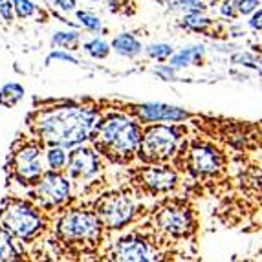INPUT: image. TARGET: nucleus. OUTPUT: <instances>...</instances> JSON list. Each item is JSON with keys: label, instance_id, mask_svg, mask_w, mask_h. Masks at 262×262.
I'll return each instance as SVG.
<instances>
[{"label": "nucleus", "instance_id": "nucleus-1", "mask_svg": "<svg viewBox=\"0 0 262 262\" xmlns=\"http://www.w3.org/2000/svg\"><path fill=\"white\" fill-rule=\"evenodd\" d=\"M99 119V110L96 106L59 101L31 110L28 114V130L46 147L59 145L64 149H74L92 138Z\"/></svg>", "mask_w": 262, "mask_h": 262}, {"label": "nucleus", "instance_id": "nucleus-2", "mask_svg": "<svg viewBox=\"0 0 262 262\" xmlns=\"http://www.w3.org/2000/svg\"><path fill=\"white\" fill-rule=\"evenodd\" d=\"M90 140L99 154L112 162L127 163L140 149L141 128L123 114H108L97 121Z\"/></svg>", "mask_w": 262, "mask_h": 262}, {"label": "nucleus", "instance_id": "nucleus-3", "mask_svg": "<svg viewBox=\"0 0 262 262\" xmlns=\"http://www.w3.org/2000/svg\"><path fill=\"white\" fill-rule=\"evenodd\" d=\"M103 222L96 211L66 209L55 220L53 238L64 253H88L99 246L103 236Z\"/></svg>", "mask_w": 262, "mask_h": 262}, {"label": "nucleus", "instance_id": "nucleus-4", "mask_svg": "<svg viewBox=\"0 0 262 262\" xmlns=\"http://www.w3.org/2000/svg\"><path fill=\"white\" fill-rule=\"evenodd\" d=\"M0 226L18 242L31 244L50 229L52 216L30 196H6L0 202Z\"/></svg>", "mask_w": 262, "mask_h": 262}, {"label": "nucleus", "instance_id": "nucleus-5", "mask_svg": "<svg viewBox=\"0 0 262 262\" xmlns=\"http://www.w3.org/2000/svg\"><path fill=\"white\" fill-rule=\"evenodd\" d=\"M46 145L35 136H18L11 143L9 149L8 163V180L17 182L20 187L28 191L30 187L39 182L40 176L46 172L44 163H46Z\"/></svg>", "mask_w": 262, "mask_h": 262}, {"label": "nucleus", "instance_id": "nucleus-6", "mask_svg": "<svg viewBox=\"0 0 262 262\" xmlns=\"http://www.w3.org/2000/svg\"><path fill=\"white\" fill-rule=\"evenodd\" d=\"M72 192V180L66 170H46L33 187L28 189V196L35 200L42 209L59 211L68 204Z\"/></svg>", "mask_w": 262, "mask_h": 262}, {"label": "nucleus", "instance_id": "nucleus-7", "mask_svg": "<svg viewBox=\"0 0 262 262\" xmlns=\"http://www.w3.org/2000/svg\"><path fill=\"white\" fill-rule=\"evenodd\" d=\"M178 132L174 127L167 125H154L147 128L145 134L141 136L140 141V158L147 163H160L165 162L167 158L174 154L178 147Z\"/></svg>", "mask_w": 262, "mask_h": 262}, {"label": "nucleus", "instance_id": "nucleus-8", "mask_svg": "<svg viewBox=\"0 0 262 262\" xmlns=\"http://www.w3.org/2000/svg\"><path fill=\"white\" fill-rule=\"evenodd\" d=\"M97 216L101 219L105 229H121L127 226L136 214V206L132 198L123 192H112L106 196L99 198L96 204Z\"/></svg>", "mask_w": 262, "mask_h": 262}, {"label": "nucleus", "instance_id": "nucleus-9", "mask_svg": "<svg viewBox=\"0 0 262 262\" xmlns=\"http://www.w3.org/2000/svg\"><path fill=\"white\" fill-rule=\"evenodd\" d=\"M101 170V158L92 147H74L68 154L66 174L75 184L92 182Z\"/></svg>", "mask_w": 262, "mask_h": 262}, {"label": "nucleus", "instance_id": "nucleus-10", "mask_svg": "<svg viewBox=\"0 0 262 262\" xmlns=\"http://www.w3.org/2000/svg\"><path fill=\"white\" fill-rule=\"evenodd\" d=\"M156 224L162 231H165L169 236H174V238L187 236L192 229V220L189 211L174 206L160 211V214L156 216Z\"/></svg>", "mask_w": 262, "mask_h": 262}, {"label": "nucleus", "instance_id": "nucleus-11", "mask_svg": "<svg viewBox=\"0 0 262 262\" xmlns=\"http://www.w3.org/2000/svg\"><path fill=\"white\" fill-rule=\"evenodd\" d=\"M110 253H112V258H116V260L147 262L154 258L147 241L140 235H128L119 238Z\"/></svg>", "mask_w": 262, "mask_h": 262}, {"label": "nucleus", "instance_id": "nucleus-12", "mask_svg": "<svg viewBox=\"0 0 262 262\" xmlns=\"http://www.w3.org/2000/svg\"><path fill=\"white\" fill-rule=\"evenodd\" d=\"M132 112L141 119V121H182L187 118V112L176 106L162 105V103H145V105L134 106Z\"/></svg>", "mask_w": 262, "mask_h": 262}, {"label": "nucleus", "instance_id": "nucleus-13", "mask_svg": "<svg viewBox=\"0 0 262 262\" xmlns=\"http://www.w3.org/2000/svg\"><path fill=\"white\" fill-rule=\"evenodd\" d=\"M189 165L196 174H214L222 167V158L213 147L198 145V147L191 149Z\"/></svg>", "mask_w": 262, "mask_h": 262}, {"label": "nucleus", "instance_id": "nucleus-14", "mask_svg": "<svg viewBox=\"0 0 262 262\" xmlns=\"http://www.w3.org/2000/svg\"><path fill=\"white\" fill-rule=\"evenodd\" d=\"M141 182L150 192H163L176 185V172L165 165H154L141 170Z\"/></svg>", "mask_w": 262, "mask_h": 262}, {"label": "nucleus", "instance_id": "nucleus-15", "mask_svg": "<svg viewBox=\"0 0 262 262\" xmlns=\"http://www.w3.org/2000/svg\"><path fill=\"white\" fill-rule=\"evenodd\" d=\"M112 48L123 57H136L141 52V42L132 33H121L112 40Z\"/></svg>", "mask_w": 262, "mask_h": 262}, {"label": "nucleus", "instance_id": "nucleus-16", "mask_svg": "<svg viewBox=\"0 0 262 262\" xmlns=\"http://www.w3.org/2000/svg\"><path fill=\"white\" fill-rule=\"evenodd\" d=\"M15 241L17 238L0 226V260H17L22 257V253L15 246Z\"/></svg>", "mask_w": 262, "mask_h": 262}, {"label": "nucleus", "instance_id": "nucleus-17", "mask_svg": "<svg viewBox=\"0 0 262 262\" xmlns=\"http://www.w3.org/2000/svg\"><path fill=\"white\" fill-rule=\"evenodd\" d=\"M66 163H68V154L64 147L59 145L46 147V165L50 170H66Z\"/></svg>", "mask_w": 262, "mask_h": 262}, {"label": "nucleus", "instance_id": "nucleus-18", "mask_svg": "<svg viewBox=\"0 0 262 262\" xmlns=\"http://www.w3.org/2000/svg\"><path fill=\"white\" fill-rule=\"evenodd\" d=\"M24 97V86L18 83H8L0 90V105L6 108H11Z\"/></svg>", "mask_w": 262, "mask_h": 262}, {"label": "nucleus", "instance_id": "nucleus-19", "mask_svg": "<svg viewBox=\"0 0 262 262\" xmlns=\"http://www.w3.org/2000/svg\"><path fill=\"white\" fill-rule=\"evenodd\" d=\"M204 53V48L202 46H196V48H187V50H182V52L174 53V55H170V66H174V68H184V66H189L194 59Z\"/></svg>", "mask_w": 262, "mask_h": 262}, {"label": "nucleus", "instance_id": "nucleus-20", "mask_svg": "<svg viewBox=\"0 0 262 262\" xmlns=\"http://www.w3.org/2000/svg\"><path fill=\"white\" fill-rule=\"evenodd\" d=\"M83 48H84V52L90 57H94V59H105L110 53V46L103 39H92L90 42L84 44Z\"/></svg>", "mask_w": 262, "mask_h": 262}, {"label": "nucleus", "instance_id": "nucleus-21", "mask_svg": "<svg viewBox=\"0 0 262 262\" xmlns=\"http://www.w3.org/2000/svg\"><path fill=\"white\" fill-rule=\"evenodd\" d=\"M79 42V33L77 31H59L52 39V44L55 46H62V48H74Z\"/></svg>", "mask_w": 262, "mask_h": 262}, {"label": "nucleus", "instance_id": "nucleus-22", "mask_svg": "<svg viewBox=\"0 0 262 262\" xmlns=\"http://www.w3.org/2000/svg\"><path fill=\"white\" fill-rule=\"evenodd\" d=\"M147 53H149V57H152V59H158V61H163V59H167V57L172 55V46H169V44H152V46H149L147 48Z\"/></svg>", "mask_w": 262, "mask_h": 262}, {"label": "nucleus", "instance_id": "nucleus-23", "mask_svg": "<svg viewBox=\"0 0 262 262\" xmlns=\"http://www.w3.org/2000/svg\"><path fill=\"white\" fill-rule=\"evenodd\" d=\"M15 6V11L20 18H28L35 13V6L31 4L30 0H11Z\"/></svg>", "mask_w": 262, "mask_h": 262}, {"label": "nucleus", "instance_id": "nucleus-24", "mask_svg": "<svg viewBox=\"0 0 262 262\" xmlns=\"http://www.w3.org/2000/svg\"><path fill=\"white\" fill-rule=\"evenodd\" d=\"M77 18L81 20V24H83L86 30L96 31V30H99V28H101V20H99V18H97L96 15L88 13V11H77Z\"/></svg>", "mask_w": 262, "mask_h": 262}, {"label": "nucleus", "instance_id": "nucleus-25", "mask_svg": "<svg viewBox=\"0 0 262 262\" xmlns=\"http://www.w3.org/2000/svg\"><path fill=\"white\" fill-rule=\"evenodd\" d=\"M185 24H187L189 28H192V30H204V28L209 24V20L204 17H200L198 13H191L185 17Z\"/></svg>", "mask_w": 262, "mask_h": 262}, {"label": "nucleus", "instance_id": "nucleus-26", "mask_svg": "<svg viewBox=\"0 0 262 262\" xmlns=\"http://www.w3.org/2000/svg\"><path fill=\"white\" fill-rule=\"evenodd\" d=\"M52 61H64V62H72V64H77L79 62L75 57H72L70 53H66V52H61V50H55V52H52L46 57V64H50Z\"/></svg>", "mask_w": 262, "mask_h": 262}, {"label": "nucleus", "instance_id": "nucleus-27", "mask_svg": "<svg viewBox=\"0 0 262 262\" xmlns=\"http://www.w3.org/2000/svg\"><path fill=\"white\" fill-rule=\"evenodd\" d=\"M174 6L180 9H187L191 13H200L202 9H206V6L202 4V2H198V0H180Z\"/></svg>", "mask_w": 262, "mask_h": 262}, {"label": "nucleus", "instance_id": "nucleus-28", "mask_svg": "<svg viewBox=\"0 0 262 262\" xmlns=\"http://www.w3.org/2000/svg\"><path fill=\"white\" fill-rule=\"evenodd\" d=\"M235 6L242 15H249L257 9L258 0H238V2H235Z\"/></svg>", "mask_w": 262, "mask_h": 262}, {"label": "nucleus", "instance_id": "nucleus-29", "mask_svg": "<svg viewBox=\"0 0 262 262\" xmlns=\"http://www.w3.org/2000/svg\"><path fill=\"white\" fill-rule=\"evenodd\" d=\"M13 2H9V0H4V2H0V15L4 17V20H13Z\"/></svg>", "mask_w": 262, "mask_h": 262}, {"label": "nucleus", "instance_id": "nucleus-30", "mask_svg": "<svg viewBox=\"0 0 262 262\" xmlns=\"http://www.w3.org/2000/svg\"><path fill=\"white\" fill-rule=\"evenodd\" d=\"M156 74L162 75L163 79H172V77H174V66H170V64H167V66H158V68H156Z\"/></svg>", "mask_w": 262, "mask_h": 262}, {"label": "nucleus", "instance_id": "nucleus-31", "mask_svg": "<svg viewBox=\"0 0 262 262\" xmlns=\"http://www.w3.org/2000/svg\"><path fill=\"white\" fill-rule=\"evenodd\" d=\"M249 26L253 28V30H260L262 31V9L255 11V15L251 17V20H249Z\"/></svg>", "mask_w": 262, "mask_h": 262}, {"label": "nucleus", "instance_id": "nucleus-32", "mask_svg": "<svg viewBox=\"0 0 262 262\" xmlns=\"http://www.w3.org/2000/svg\"><path fill=\"white\" fill-rule=\"evenodd\" d=\"M55 6H59L64 11H72L75 9V0H55Z\"/></svg>", "mask_w": 262, "mask_h": 262}, {"label": "nucleus", "instance_id": "nucleus-33", "mask_svg": "<svg viewBox=\"0 0 262 262\" xmlns=\"http://www.w3.org/2000/svg\"><path fill=\"white\" fill-rule=\"evenodd\" d=\"M222 13L226 15V17H231V15H233V8H231V4H224Z\"/></svg>", "mask_w": 262, "mask_h": 262}, {"label": "nucleus", "instance_id": "nucleus-34", "mask_svg": "<svg viewBox=\"0 0 262 262\" xmlns=\"http://www.w3.org/2000/svg\"><path fill=\"white\" fill-rule=\"evenodd\" d=\"M160 2H174V0H160Z\"/></svg>", "mask_w": 262, "mask_h": 262}]
</instances>
